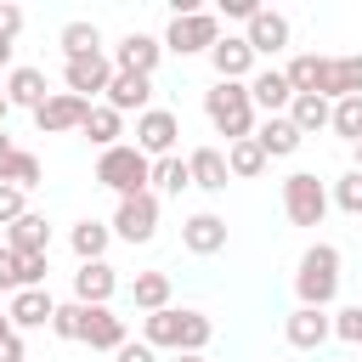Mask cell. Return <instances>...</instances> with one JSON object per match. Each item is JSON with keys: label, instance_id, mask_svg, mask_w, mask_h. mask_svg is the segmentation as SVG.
<instances>
[{"label": "cell", "instance_id": "4", "mask_svg": "<svg viewBox=\"0 0 362 362\" xmlns=\"http://www.w3.org/2000/svg\"><path fill=\"white\" fill-rule=\"evenodd\" d=\"M147 175H153V158L136 147V141H119L107 153H96V181L113 192V198H130V192H147Z\"/></svg>", "mask_w": 362, "mask_h": 362}, {"label": "cell", "instance_id": "8", "mask_svg": "<svg viewBox=\"0 0 362 362\" xmlns=\"http://www.w3.org/2000/svg\"><path fill=\"white\" fill-rule=\"evenodd\" d=\"M107 79H113V57L107 51H90V57H68L62 62V90H74L85 102H102Z\"/></svg>", "mask_w": 362, "mask_h": 362}, {"label": "cell", "instance_id": "22", "mask_svg": "<svg viewBox=\"0 0 362 362\" xmlns=\"http://www.w3.org/2000/svg\"><path fill=\"white\" fill-rule=\"evenodd\" d=\"M255 147H260V153H266V164H272V158H294V153L305 147V136L288 124V113H272V119H260V124H255Z\"/></svg>", "mask_w": 362, "mask_h": 362}, {"label": "cell", "instance_id": "23", "mask_svg": "<svg viewBox=\"0 0 362 362\" xmlns=\"http://www.w3.org/2000/svg\"><path fill=\"white\" fill-rule=\"evenodd\" d=\"M113 294H119V272H113L107 260H90V266L74 272V300H79V305H107Z\"/></svg>", "mask_w": 362, "mask_h": 362}, {"label": "cell", "instance_id": "34", "mask_svg": "<svg viewBox=\"0 0 362 362\" xmlns=\"http://www.w3.org/2000/svg\"><path fill=\"white\" fill-rule=\"evenodd\" d=\"M328 130L334 136H345L351 147L362 141V96H345V102H334V113H328Z\"/></svg>", "mask_w": 362, "mask_h": 362}, {"label": "cell", "instance_id": "44", "mask_svg": "<svg viewBox=\"0 0 362 362\" xmlns=\"http://www.w3.org/2000/svg\"><path fill=\"white\" fill-rule=\"evenodd\" d=\"M0 68L11 74V40H6V34H0Z\"/></svg>", "mask_w": 362, "mask_h": 362}, {"label": "cell", "instance_id": "30", "mask_svg": "<svg viewBox=\"0 0 362 362\" xmlns=\"http://www.w3.org/2000/svg\"><path fill=\"white\" fill-rule=\"evenodd\" d=\"M181 187H192V175H187V158H181V153H170V158H153L147 192H158V198H181Z\"/></svg>", "mask_w": 362, "mask_h": 362}, {"label": "cell", "instance_id": "19", "mask_svg": "<svg viewBox=\"0 0 362 362\" xmlns=\"http://www.w3.org/2000/svg\"><path fill=\"white\" fill-rule=\"evenodd\" d=\"M6 107H40L45 96H51V79H45V68H28V62H11V74H6Z\"/></svg>", "mask_w": 362, "mask_h": 362}, {"label": "cell", "instance_id": "48", "mask_svg": "<svg viewBox=\"0 0 362 362\" xmlns=\"http://www.w3.org/2000/svg\"><path fill=\"white\" fill-rule=\"evenodd\" d=\"M6 113H11V107H6V96H0V124H6Z\"/></svg>", "mask_w": 362, "mask_h": 362}, {"label": "cell", "instance_id": "25", "mask_svg": "<svg viewBox=\"0 0 362 362\" xmlns=\"http://www.w3.org/2000/svg\"><path fill=\"white\" fill-rule=\"evenodd\" d=\"M187 175H192L198 192H226V181H232L221 147H192V153H187Z\"/></svg>", "mask_w": 362, "mask_h": 362}, {"label": "cell", "instance_id": "21", "mask_svg": "<svg viewBox=\"0 0 362 362\" xmlns=\"http://www.w3.org/2000/svg\"><path fill=\"white\" fill-rule=\"evenodd\" d=\"M249 102H255V113H288V102H294V90H288V79H283V68H255L249 74Z\"/></svg>", "mask_w": 362, "mask_h": 362}, {"label": "cell", "instance_id": "43", "mask_svg": "<svg viewBox=\"0 0 362 362\" xmlns=\"http://www.w3.org/2000/svg\"><path fill=\"white\" fill-rule=\"evenodd\" d=\"M0 362H28V351H23V334H6V339H0Z\"/></svg>", "mask_w": 362, "mask_h": 362}, {"label": "cell", "instance_id": "26", "mask_svg": "<svg viewBox=\"0 0 362 362\" xmlns=\"http://www.w3.org/2000/svg\"><path fill=\"white\" fill-rule=\"evenodd\" d=\"M6 249H11V255H51V221L28 209L23 221L6 226Z\"/></svg>", "mask_w": 362, "mask_h": 362}, {"label": "cell", "instance_id": "24", "mask_svg": "<svg viewBox=\"0 0 362 362\" xmlns=\"http://www.w3.org/2000/svg\"><path fill=\"white\" fill-rule=\"evenodd\" d=\"M51 311H57V300H51L45 288H17V294L6 300V317H11L17 334H23V328H51Z\"/></svg>", "mask_w": 362, "mask_h": 362}, {"label": "cell", "instance_id": "35", "mask_svg": "<svg viewBox=\"0 0 362 362\" xmlns=\"http://www.w3.org/2000/svg\"><path fill=\"white\" fill-rule=\"evenodd\" d=\"M328 204L345 209V215H362V170H345V175L328 187Z\"/></svg>", "mask_w": 362, "mask_h": 362}, {"label": "cell", "instance_id": "7", "mask_svg": "<svg viewBox=\"0 0 362 362\" xmlns=\"http://www.w3.org/2000/svg\"><path fill=\"white\" fill-rule=\"evenodd\" d=\"M221 40V17L215 11H187V17H170V28H164V51H175V57H209V45Z\"/></svg>", "mask_w": 362, "mask_h": 362}, {"label": "cell", "instance_id": "27", "mask_svg": "<svg viewBox=\"0 0 362 362\" xmlns=\"http://www.w3.org/2000/svg\"><path fill=\"white\" fill-rule=\"evenodd\" d=\"M107 243H113V226H107V221H79V226L68 232V249L79 255V266L107 260Z\"/></svg>", "mask_w": 362, "mask_h": 362}, {"label": "cell", "instance_id": "40", "mask_svg": "<svg viewBox=\"0 0 362 362\" xmlns=\"http://www.w3.org/2000/svg\"><path fill=\"white\" fill-rule=\"evenodd\" d=\"M113 362H158V351H153V345H141V339H124V345L113 351Z\"/></svg>", "mask_w": 362, "mask_h": 362}, {"label": "cell", "instance_id": "45", "mask_svg": "<svg viewBox=\"0 0 362 362\" xmlns=\"http://www.w3.org/2000/svg\"><path fill=\"white\" fill-rule=\"evenodd\" d=\"M6 334H17V328H11V317H6V311H0V339H6Z\"/></svg>", "mask_w": 362, "mask_h": 362}, {"label": "cell", "instance_id": "31", "mask_svg": "<svg viewBox=\"0 0 362 362\" xmlns=\"http://www.w3.org/2000/svg\"><path fill=\"white\" fill-rule=\"evenodd\" d=\"M57 45H62V62H68V57H90V51H102V28H96L90 17H74V23H62Z\"/></svg>", "mask_w": 362, "mask_h": 362}, {"label": "cell", "instance_id": "38", "mask_svg": "<svg viewBox=\"0 0 362 362\" xmlns=\"http://www.w3.org/2000/svg\"><path fill=\"white\" fill-rule=\"evenodd\" d=\"M23 215H28V192L0 181V226H11V221H23Z\"/></svg>", "mask_w": 362, "mask_h": 362}, {"label": "cell", "instance_id": "3", "mask_svg": "<svg viewBox=\"0 0 362 362\" xmlns=\"http://www.w3.org/2000/svg\"><path fill=\"white\" fill-rule=\"evenodd\" d=\"M339 249L334 243H311L305 255H300V266H294V294H300V305H317V311H328L334 305V294H339Z\"/></svg>", "mask_w": 362, "mask_h": 362}, {"label": "cell", "instance_id": "15", "mask_svg": "<svg viewBox=\"0 0 362 362\" xmlns=\"http://www.w3.org/2000/svg\"><path fill=\"white\" fill-rule=\"evenodd\" d=\"M158 57H164V40H153V34H141V28H130V34L113 45V68H119V74H147V79H153Z\"/></svg>", "mask_w": 362, "mask_h": 362}, {"label": "cell", "instance_id": "47", "mask_svg": "<svg viewBox=\"0 0 362 362\" xmlns=\"http://www.w3.org/2000/svg\"><path fill=\"white\" fill-rule=\"evenodd\" d=\"M351 170H362V141H356V164H351Z\"/></svg>", "mask_w": 362, "mask_h": 362}, {"label": "cell", "instance_id": "33", "mask_svg": "<svg viewBox=\"0 0 362 362\" xmlns=\"http://www.w3.org/2000/svg\"><path fill=\"white\" fill-rule=\"evenodd\" d=\"M226 153V170H232V181H255L260 170H266V153L255 147V136L249 141H232V147H221Z\"/></svg>", "mask_w": 362, "mask_h": 362}, {"label": "cell", "instance_id": "11", "mask_svg": "<svg viewBox=\"0 0 362 362\" xmlns=\"http://www.w3.org/2000/svg\"><path fill=\"white\" fill-rule=\"evenodd\" d=\"M255 51H249V40L243 34H221L215 45H209V68H215V79H232V85H249V74H255Z\"/></svg>", "mask_w": 362, "mask_h": 362}, {"label": "cell", "instance_id": "36", "mask_svg": "<svg viewBox=\"0 0 362 362\" xmlns=\"http://www.w3.org/2000/svg\"><path fill=\"white\" fill-rule=\"evenodd\" d=\"M79 328H85V305H79V300H57L51 334H57V339H79Z\"/></svg>", "mask_w": 362, "mask_h": 362}, {"label": "cell", "instance_id": "2", "mask_svg": "<svg viewBox=\"0 0 362 362\" xmlns=\"http://www.w3.org/2000/svg\"><path fill=\"white\" fill-rule=\"evenodd\" d=\"M204 119L215 124V136H226V147L232 141H249L255 124H260V113L249 102V85H232V79H215L204 90Z\"/></svg>", "mask_w": 362, "mask_h": 362}, {"label": "cell", "instance_id": "17", "mask_svg": "<svg viewBox=\"0 0 362 362\" xmlns=\"http://www.w3.org/2000/svg\"><path fill=\"white\" fill-rule=\"evenodd\" d=\"M181 249H187V255H204V260L221 255V249H226V221H221L215 209L187 215V221H181Z\"/></svg>", "mask_w": 362, "mask_h": 362}, {"label": "cell", "instance_id": "1", "mask_svg": "<svg viewBox=\"0 0 362 362\" xmlns=\"http://www.w3.org/2000/svg\"><path fill=\"white\" fill-rule=\"evenodd\" d=\"M209 339H215V322H209L198 305H164V311H147V317H141V345H153V351L204 356Z\"/></svg>", "mask_w": 362, "mask_h": 362}, {"label": "cell", "instance_id": "13", "mask_svg": "<svg viewBox=\"0 0 362 362\" xmlns=\"http://www.w3.org/2000/svg\"><path fill=\"white\" fill-rule=\"evenodd\" d=\"M288 17L283 11H272V6H260L249 23H243V40H249V51L255 57H277V51H288Z\"/></svg>", "mask_w": 362, "mask_h": 362}, {"label": "cell", "instance_id": "37", "mask_svg": "<svg viewBox=\"0 0 362 362\" xmlns=\"http://www.w3.org/2000/svg\"><path fill=\"white\" fill-rule=\"evenodd\" d=\"M328 322H334V339L362 351V305H339V311H328Z\"/></svg>", "mask_w": 362, "mask_h": 362}, {"label": "cell", "instance_id": "12", "mask_svg": "<svg viewBox=\"0 0 362 362\" xmlns=\"http://www.w3.org/2000/svg\"><path fill=\"white\" fill-rule=\"evenodd\" d=\"M283 339H288L294 351H322V345L334 339V322H328V311H317V305H294V311L283 317Z\"/></svg>", "mask_w": 362, "mask_h": 362}, {"label": "cell", "instance_id": "5", "mask_svg": "<svg viewBox=\"0 0 362 362\" xmlns=\"http://www.w3.org/2000/svg\"><path fill=\"white\" fill-rule=\"evenodd\" d=\"M328 209H334V204H328V181H317L311 170H294V175L283 181V215H288L294 226H322Z\"/></svg>", "mask_w": 362, "mask_h": 362}, {"label": "cell", "instance_id": "10", "mask_svg": "<svg viewBox=\"0 0 362 362\" xmlns=\"http://www.w3.org/2000/svg\"><path fill=\"white\" fill-rule=\"evenodd\" d=\"M175 141H181V119H175L170 107H147V113L136 119V147H141L147 158H170Z\"/></svg>", "mask_w": 362, "mask_h": 362}, {"label": "cell", "instance_id": "32", "mask_svg": "<svg viewBox=\"0 0 362 362\" xmlns=\"http://www.w3.org/2000/svg\"><path fill=\"white\" fill-rule=\"evenodd\" d=\"M328 113H334V102H322V96H294V102H288V124H294L300 136L328 130Z\"/></svg>", "mask_w": 362, "mask_h": 362}, {"label": "cell", "instance_id": "46", "mask_svg": "<svg viewBox=\"0 0 362 362\" xmlns=\"http://www.w3.org/2000/svg\"><path fill=\"white\" fill-rule=\"evenodd\" d=\"M175 362H209V356H175Z\"/></svg>", "mask_w": 362, "mask_h": 362}, {"label": "cell", "instance_id": "42", "mask_svg": "<svg viewBox=\"0 0 362 362\" xmlns=\"http://www.w3.org/2000/svg\"><path fill=\"white\" fill-rule=\"evenodd\" d=\"M255 11H260L255 0H221V11H215V17H238V23H249Z\"/></svg>", "mask_w": 362, "mask_h": 362}, {"label": "cell", "instance_id": "39", "mask_svg": "<svg viewBox=\"0 0 362 362\" xmlns=\"http://www.w3.org/2000/svg\"><path fill=\"white\" fill-rule=\"evenodd\" d=\"M17 288H23V260L0 243V294H17Z\"/></svg>", "mask_w": 362, "mask_h": 362}, {"label": "cell", "instance_id": "29", "mask_svg": "<svg viewBox=\"0 0 362 362\" xmlns=\"http://www.w3.org/2000/svg\"><path fill=\"white\" fill-rule=\"evenodd\" d=\"M79 136H90V141L107 153V147H119V136H124V113H113L107 102H90V113H85Z\"/></svg>", "mask_w": 362, "mask_h": 362}, {"label": "cell", "instance_id": "6", "mask_svg": "<svg viewBox=\"0 0 362 362\" xmlns=\"http://www.w3.org/2000/svg\"><path fill=\"white\" fill-rule=\"evenodd\" d=\"M107 226H113V238H124V243H153V238H158V192H130V198H119Z\"/></svg>", "mask_w": 362, "mask_h": 362}, {"label": "cell", "instance_id": "41", "mask_svg": "<svg viewBox=\"0 0 362 362\" xmlns=\"http://www.w3.org/2000/svg\"><path fill=\"white\" fill-rule=\"evenodd\" d=\"M0 34H6V40H17V34H23V6L0 0Z\"/></svg>", "mask_w": 362, "mask_h": 362}, {"label": "cell", "instance_id": "18", "mask_svg": "<svg viewBox=\"0 0 362 362\" xmlns=\"http://www.w3.org/2000/svg\"><path fill=\"white\" fill-rule=\"evenodd\" d=\"M0 181H6V187H23V192H34V187L45 181V164H40V153H28V147H17L11 136H0Z\"/></svg>", "mask_w": 362, "mask_h": 362}, {"label": "cell", "instance_id": "14", "mask_svg": "<svg viewBox=\"0 0 362 362\" xmlns=\"http://www.w3.org/2000/svg\"><path fill=\"white\" fill-rule=\"evenodd\" d=\"M317 96H322V102H345V96H362V57H322V74H317Z\"/></svg>", "mask_w": 362, "mask_h": 362}, {"label": "cell", "instance_id": "28", "mask_svg": "<svg viewBox=\"0 0 362 362\" xmlns=\"http://www.w3.org/2000/svg\"><path fill=\"white\" fill-rule=\"evenodd\" d=\"M170 294H175L170 272H136V277H130V300H136V311H141V317H147V311H164V305H170Z\"/></svg>", "mask_w": 362, "mask_h": 362}, {"label": "cell", "instance_id": "20", "mask_svg": "<svg viewBox=\"0 0 362 362\" xmlns=\"http://www.w3.org/2000/svg\"><path fill=\"white\" fill-rule=\"evenodd\" d=\"M124 339H130V328H124V317H113V305H85L79 345H90V351H119Z\"/></svg>", "mask_w": 362, "mask_h": 362}, {"label": "cell", "instance_id": "16", "mask_svg": "<svg viewBox=\"0 0 362 362\" xmlns=\"http://www.w3.org/2000/svg\"><path fill=\"white\" fill-rule=\"evenodd\" d=\"M102 102H107L113 113H136V119H141V113L153 107V79H147V74H119V68H113Z\"/></svg>", "mask_w": 362, "mask_h": 362}, {"label": "cell", "instance_id": "9", "mask_svg": "<svg viewBox=\"0 0 362 362\" xmlns=\"http://www.w3.org/2000/svg\"><path fill=\"white\" fill-rule=\"evenodd\" d=\"M85 113H90L85 96H74V90H51V96L34 107V124H40V136H68V130L85 124Z\"/></svg>", "mask_w": 362, "mask_h": 362}]
</instances>
